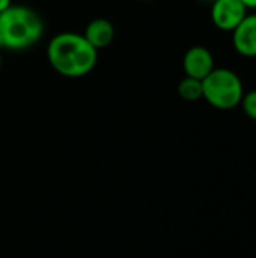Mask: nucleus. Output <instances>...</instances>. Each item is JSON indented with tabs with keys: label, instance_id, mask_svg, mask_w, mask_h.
<instances>
[{
	"label": "nucleus",
	"instance_id": "obj_1",
	"mask_svg": "<svg viewBox=\"0 0 256 258\" xmlns=\"http://www.w3.org/2000/svg\"><path fill=\"white\" fill-rule=\"evenodd\" d=\"M47 59L53 70L69 79L88 76L97 65L98 51L81 33L60 32L47 45Z\"/></svg>",
	"mask_w": 256,
	"mask_h": 258
},
{
	"label": "nucleus",
	"instance_id": "obj_2",
	"mask_svg": "<svg viewBox=\"0 0 256 258\" xmlns=\"http://www.w3.org/2000/svg\"><path fill=\"white\" fill-rule=\"evenodd\" d=\"M44 33L41 15L23 5H11L0 12V48L21 51L35 45Z\"/></svg>",
	"mask_w": 256,
	"mask_h": 258
},
{
	"label": "nucleus",
	"instance_id": "obj_3",
	"mask_svg": "<svg viewBox=\"0 0 256 258\" xmlns=\"http://www.w3.org/2000/svg\"><path fill=\"white\" fill-rule=\"evenodd\" d=\"M244 95L240 76L229 68H214L202 80V98L219 110L235 109Z\"/></svg>",
	"mask_w": 256,
	"mask_h": 258
},
{
	"label": "nucleus",
	"instance_id": "obj_4",
	"mask_svg": "<svg viewBox=\"0 0 256 258\" xmlns=\"http://www.w3.org/2000/svg\"><path fill=\"white\" fill-rule=\"evenodd\" d=\"M246 15L247 9L240 0H214L211 3L213 24L223 32H232Z\"/></svg>",
	"mask_w": 256,
	"mask_h": 258
},
{
	"label": "nucleus",
	"instance_id": "obj_5",
	"mask_svg": "<svg viewBox=\"0 0 256 258\" xmlns=\"http://www.w3.org/2000/svg\"><path fill=\"white\" fill-rule=\"evenodd\" d=\"M183 68L187 77L204 80L214 70V56L204 45L190 47L183 57Z\"/></svg>",
	"mask_w": 256,
	"mask_h": 258
},
{
	"label": "nucleus",
	"instance_id": "obj_6",
	"mask_svg": "<svg viewBox=\"0 0 256 258\" xmlns=\"http://www.w3.org/2000/svg\"><path fill=\"white\" fill-rule=\"evenodd\" d=\"M232 45L244 57H256V14H247L232 30Z\"/></svg>",
	"mask_w": 256,
	"mask_h": 258
},
{
	"label": "nucleus",
	"instance_id": "obj_7",
	"mask_svg": "<svg viewBox=\"0 0 256 258\" xmlns=\"http://www.w3.org/2000/svg\"><path fill=\"white\" fill-rule=\"evenodd\" d=\"M83 36L98 51L112 44L115 39V27L107 18H95L86 26Z\"/></svg>",
	"mask_w": 256,
	"mask_h": 258
},
{
	"label": "nucleus",
	"instance_id": "obj_8",
	"mask_svg": "<svg viewBox=\"0 0 256 258\" xmlns=\"http://www.w3.org/2000/svg\"><path fill=\"white\" fill-rule=\"evenodd\" d=\"M178 94L186 101H198L202 98V80L184 77L178 85Z\"/></svg>",
	"mask_w": 256,
	"mask_h": 258
},
{
	"label": "nucleus",
	"instance_id": "obj_9",
	"mask_svg": "<svg viewBox=\"0 0 256 258\" xmlns=\"http://www.w3.org/2000/svg\"><path fill=\"white\" fill-rule=\"evenodd\" d=\"M241 107H243V112L250 118L256 121V89L253 91H249V92H244L243 98H241Z\"/></svg>",
	"mask_w": 256,
	"mask_h": 258
},
{
	"label": "nucleus",
	"instance_id": "obj_10",
	"mask_svg": "<svg viewBox=\"0 0 256 258\" xmlns=\"http://www.w3.org/2000/svg\"><path fill=\"white\" fill-rule=\"evenodd\" d=\"M244 6H246V9H256V0H240Z\"/></svg>",
	"mask_w": 256,
	"mask_h": 258
},
{
	"label": "nucleus",
	"instance_id": "obj_11",
	"mask_svg": "<svg viewBox=\"0 0 256 258\" xmlns=\"http://www.w3.org/2000/svg\"><path fill=\"white\" fill-rule=\"evenodd\" d=\"M12 5V0H0V12H3L5 9H8Z\"/></svg>",
	"mask_w": 256,
	"mask_h": 258
},
{
	"label": "nucleus",
	"instance_id": "obj_12",
	"mask_svg": "<svg viewBox=\"0 0 256 258\" xmlns=\"http://www.w3.org/2000/svg\"><path fill=\"white\" fill-rule=\"evenodd\" d=\"M0 68H2V53H0Z\"/></svg>",
	"mask_w": 256,
	"mask_h": 258
},
{
	"label": "nucleus",
	"instance_id": "obj_13",
	"mask_svg": "<svg viewBox=\"0 0 256 258\" xmlns=\"http://www.w3.org/2000/svg\"><path fill=\"white\" fill-rule=\"evenodd\" d=\"M202 2H211V3H213L214 0H202Z\"/></svg>",
	"mask_w": 256,
	"mask_h": 258
},
{
	"label": "nucleus",
	"instance_id": "obj_14",
	"mask_svg": "<svg viewBox=\"0 0 256 258\" xmlns=\"http://www.w3.org/2000/svg\"><path fill=\"white\" fill-rule=\"evenodd\" d=\"M139 2H152V0H139Z\"/></svg>",
	"mask_w": 256,
	"mask_h": 258
}]
</instances>
